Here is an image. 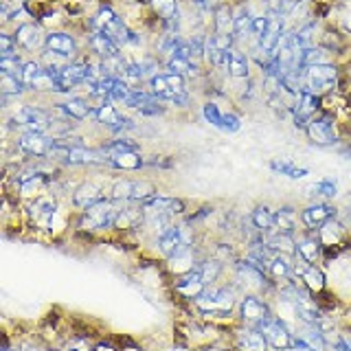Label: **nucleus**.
<instances>
[{
  "mask_svg": "<svg viewBox=\"0 0 351 351\" xmlns=\"http://www.w3.org/2000/svg\"><path fill=\"white\" fill-rule=\"evenodd\" d=\"M239 305L235 288L228 285H208V288L193 301V307L206 321H230L233 310Z\"/></svg>",
  "mask_w": 351,
  "mask_h": 351,
  "instance_id": "nucleus-1",
  "label": "nucleus"
},
{
  "mask_svg": "<svg viewBox=\"0 0 351 351\" xmlns=\"http://www.w3.org/2000/svg\"><path fill=\"white\" fill-rule=\"evenodd\" d=\"M340 77L343 69L338 64H316L303 69V90L325 97L329 93L340 90Z\"/></svg>",
  "mask_w": 351,
  "mask_h": 351,
  "instance_id": "nucleus-2",
  "label": "nucleus"
},
{
  "mask_svg": "<svg viewBox=\"0 0 351 351\" xmlns=\"http://www.w3.org/2000/svg\"><path fill=\"white\" fill-rule=\"evenodd\" d=\"M156 246H158V252L165 259L180 255V252H184V250L195 248L193 224L189 222V219H184V222H173L167 230H162V233L156 237Z\"/></svg>",
  "mask_w": 351,
  "mask_h": 351,
  "instance_id": "nucleus-3",
  "label": "nucleus"
},
{
  "mask_svg": "<svg viewBox=\"0 0 351 351\" xmlns=\"http://www.w3.org/2000/svg\"><path fill=\"white\" fill-rule=\"evenodd\" d=\"M58 217H60V200L53 193H44L25 204V219L31 228L53 233Z\"/></svg>",
  "mask_w": 351,
  "mask_h": 351,
  "instance_id": "nucleus-4",
  "label": "nucleus"
},
{
  "mask_svg": "<svg viewBox=\"0 0 351 351\" xmlns=\"http://www.w3.org/2000/svg\"><path fill=\"white\" fill-rule=\"evenodd\" d=\"M119 204L112 197L88 206L86 211H80V226L86 233H101V230H114V219L119 213Z\"/></svg>",
  "mask_w": 351,
  "mask_h": 351,
  "instance_id": "nucleus-5",
  "label": "nucleus"
},
{
  "mask_svg": "<svg viewBox=\"0 0 351 351\" xmlns=\"http://www.w3.org/2000/svg\"><path fill=\"white\" fill-rule=\"evenodd\" d=\"M305 136L318 147H332L336 143L343 141L336 117L332 112H327V110H321V112L310 121V125L305 130Z\"/></svg>",
  "mask_w": 351,
  "mask_h": 351,
  "instance_id": "nucleus-6",
  "label": "nucleus"
},
{
  "mask_svg": "<svg viewBox=\"0 0 351 351\" xmlns=\"http://www.w3.org/2000/svg\"><path fill=\"white\" fill-rule=\"evenodd\" d=\"M255 329H259V332L266 336L268 345L274 351H288L292 347V338H294L292 329L288 327V323H285L281 316H277L274 312L263 318L261 323H257Z\"/></svg>",
  "mask_w": 351,
  "mask_h": 351,
  "instance_id": "nucleus-7",
  "label": "nucleus"
},
{
  "mask_svg": "<svg viewBox=\"0 0 351 351\" xmlns=\"http://www.w3.org/2000/svg\"><path fill=\"white\" fill-rule=\"evenodd\" d=\"M186 84H189V80H184L182 75H173V73H165L162 71L156 77H152V80L147 82V88L158 99H162V101L169 106L178 95L189 93Z\"/></svg>",
  "mask_w": 351,
  "mask_h": 351,
  "instance_id": "nucleus-8",
  "label": "nucleus"
},
{
  "mask_svg": "<svg viewBox=\"0 0 351 351\" xmlns=\"http://www.w3.org/2000/svg\"><path fill=\"white\" fill-rule=\"evenodd\" d=\"M18 42V49L25 55H38L47 47V29H44L40 22H27V25H20L18 29L11 31Z\"/></svg>",
  "mask_w": 351,
  "mask_h": 351,
  "instance_id": "nucleus-9",
  "label": "nucleus"
},
{
  "mask_svg": "<svg viewBox=\"0 0 351 351\" xmlns=\"http://www.w3.org/2000/svg\"><path fill=\"white\" fill-rule=\"evenodd\" d=\"M47 51H53V53H62L66 58H71L73 62L80 58L84 53V44L80 40L75 31L71 29H64V31H49L47 33Z\"/></svg>",
  "mask_w": 351,
  "mask_h": 351,
  "instance_id": "nucleus-10",
  "label": "nucleus"
},
{
  "mask_svg": "<svg viewBox=\"0 0 351 351\" xmlns=\"http://www.w3.org/2000/svg\"><path fill=\"white\" fill-rule=\"evenodd\" d=\"M239 312V323L246 327H255L257 323H261L263 318L272 314V307L266 299H261L259 294H244L239 299L237 305Z\"/></svg>",
  "mask_w": 351,
  "mask_h": 351,
  "instance_id": "nucleus-11",
  "label": "nucleus"
},
{
  "mask_svg": "<svg viewBox=\"0 0 351 351\" xmlns=\"http://www.w3.org/2000/svg\"><path fill=\"white\" fill-rule=\"evenodd\" d=\"M141 208L145 217H152V215H182L186 211V202L182 197H173V195H152L147 200L141 202Z\"/></svg>",
  "mask_w": 351,
  "mask_h": 351,
  "instance_id": "nucleus-12",
  "label": "nucleus"
},
{
  "mask_svg": "<svg viewBox=\"0 0 351 351\" xmlns=\"http://www.w3.org/2000/svg\"><path fill=\"white\" fill-rule=\"evenodd\" d=\"M108 197V189L97 180H84L82 184H77L71 193V204L77 211H86L88 206H93L97 202H101Z\"/></svg>",
  "mask_w": 351,
  "mask_h": 351,
  "instance_id": "nucleus-13",
  "label": "nucleus"
},
{
  "mask_svg": "<svg viewBox=\"0 0 351 351\" xmlns=\"http://www.w3.org/2000/svg\"><path fill=\"white\" fill-rule=\"evenodd\" d=\"M332 217H340L332 202H310L301 208V226L305 230H318Z\"/></svg>",
  "mask_w": 351,
  "mask_h": 351,
  "instance_id": "nucleus-14",
  "label": "nucleus"
},
{
  "mask_svg": "<svg viewBox=\"0 0 351 351\" xmlns=\"http://www.w3.org/2000/svg\"><path fill=\"white\" fill-rule=\"evenodd\" d=\"M55 136L51 134H40V132H20L14 138V145L25 152L27 156H47L49 149L53 147Z\"/></svg>",
  "mask_w": 351,
  "mask_h": 351,
  "instance_id": "nucleus-15",
  "label": "nucleus"
},
{
  "mask_svg": "<svg viewBox=\"0 0 351 351\" xmlns=\"http://www.w3.org/2000/svg\"><path fill=\"white\" fill-rule=\"evenodd\" d=\"M206 288H208V285L204 283V277H202L200 268H193L191 272H184V274H180V277H176V279H173V292L178 294L180 299L191 301V303H193Z\"/></svg>",
  "mask_w": 351,
  "mask_h": 351,
  "instance_id": "nucleus-16",
  "label": "nucleus"
},
{
  "mask_svg": "<svg viewBox=\"0 0 351 351\" xmlns=\"http://www.w3.org/2000/svg\"><path fill=\"white\" fill-rule=\"evenodd\" d=\"M252 60L248 58V53L244 49H228L224 53V64H222V73L228 75L230 80H248L252 77Z\"/></svg>",
  "mask_w": 351,
  "mask_h": 351,
  "instance_id": "nucleus-17",
  "label": "nucleus"
},
{
  "mask_svg": "<svg viewBox=\"0 0 351 351\" xmlns=\"http://www.w3.org/2000/svg\"><path fill=\"white\" fill-rule=\"evenodd\" d=\"M294 237H296V250H299L307 261L323 263V244H321V239H318L316 230L301 228Z\"/></svg>",
  "mask_w": 351,
  "mask_h": 351,
  "instance_id": "nucleus-18",
  "label": "nucleus"
},
{
  "mask_svg": "<svg viewBox=\"0 0 351 351\" xmlns=\"http://www.w3.org/2000/svg\"><path fill=\"white\" fill-rule=\"evenodd\" d=\"M235 349L237 351H270L272 347L268 345L266 336L259 329L241 325L235 329Z\"/></svg>",
  "mask_w": 351,
  "mask_h": 351,
  "instance_id": "nucleus-19",
  "label": "nucleus"
},
{
  "mask_svg": "<svg viewBox=\"0 0 351 351\" xmlns=\"http://www.w3.org/2000/svg\"><path fill=\"white\" fill-rule=\"evenodd\" d=\"M305 193L312 197V202H329L338 195V178L336 176H323L316 182L305 186Z\"/></svg>",
  "mask_w": 351,
  "mask_h": 351,
  "instance_id": "nucleus-20",
  "label": "nucleus"
},
{
  "mask_svg": "<svg viewBox=\"0 0 351 351\" xmlns=\"http://www.w3.org/2000/svg\"><path fill=\"white\" fill-rule=\"evenodd\" d=\"M248 219H250V224L255 226V230H259L263 235L277 233V211L270 208L268 204H257L250 211Z\"/></svg>",
  "mask_w": 351,
  "mask_h": 351,
  "instance_id": "nucleus-21",
  "label": "nucleus"
},
{
  "mask_svg": "<svg viewBox=\"0 0 351 351\" xmlns=\"http://www.w3.org/2000/svg\"><path fill=\"white\" fill-rule=\"evenodd\" d=\"M299 222H301V211H296L292 204H283L277 208V233L296 235L301 230Z\"/></svg>",
  "mask_w": 351,
  "mask_h": 351,
  "instance_id": "nucleus-22",
  "label": "nucleus"
},
{
  "mask_svg": "<svg viewBox=\"0 0 351 351\" xmlns=\"http://www.w3.org/2000/svg\"><path fill=\"white\" fill-rule=\"evenodd\" d=\"M301 281H303V285H305L307 292H310L312 296L321 294V292H325L329 288L325 270H323L321 263H312V266L301 274Z\"/></svg>",
  "mask_w": 351,
  "mask_h": 351,
  "instance_id": "nucleus-23",
  "label": "nucleus"
},
{
  "mask_svg": "<svg viewBox=\"0 0 351 351\" xmlns=\"http://www.w3.org/2000/svg\"><path fill=\"white\" fill-rule=\"evenodd\" d=\"M235 27V9L233 3H224L215 9L213 14V25H211V33H233Z\"/></svg>",
  "mask_w": 351,
  "mask_h": 351,
  "instance_id": "nucleus-24",
  "label": "nucleus"
},
{
  "mask_svg": "<svg viewBox=\"0 0 351 351\" xmlns=\"http://www.w3.org/2000/svg\"><path fill=\"white\" fill-rule=\"evenodd\" d=\"M268 167H270L274 173L288 176V178H292V180H301V178H305V176H310V169H307V167H299V165H294L292 158H288V156H283V158H272V160L268 162Z\"/></svg>",
  "mask_w": 351,
  "mask_h": 351,
  "instance_id": "nucleus-25",
  "label": "nucleus"
},
{
  "mask_svg": "<svg viewBox=\"0 0 351 351\" xmlns=\"http://www.w3.org/2000/svg\"><path fill=\"white\" fill-rule=\"evenodd\" d=\"M268 274L272 277V281H283V279H292L294 277V261L292 255H274L270 266H268Z\"/></svg>",
  "mask_w": 351,
  "mask_h": 351,
  "instance_id": "nucleus-26",
  "label": "nucleus"
},
{
  "mask_svg": "<svg viewBox=\"0 0 351 351\" xmlns=\"http://www.w3.org/2000/svg\"><path fill=\"white\" fill-rule=\"evenodd\" d=\"M147 7L154 16L165 20V22H169L182 9L180 0H147Z\"/></svg>",
  "mask_w": 351,
  "mask_h": 351,
  "instance_id": "nucleus-27",
  "label": "nucleus"
},
{
  "mask_svg": "<svg viewBox=\"0 0 351 351\" xmlns=\"http://www.w3.org/2000/svg\"><path fill=\"white\" fill-rule=\"evenodd\" d=\"M29 90L25 82H22V77H16V75H3L0 77V95H20L25 97Z\"/></svg>",
  "mask_w": 351,
  "mask_h": 351,
  "instance_id": "nucleus-28",
  "label": "nucleus"
},
{
  "mask_svg": "<svg viewBox=\"0 0 351 351\" xmlns=\"http://www.w3.org/2000/svg\"><path fill=\"white\" fill-rule=\"evenodd\" d=\"M202 117L206 123H211L215 130H219V132L224 130V110L219 108L217 101H206L202 106Z\"/></svg>",
  "mask_w": 351,
  "mask_h": 351,
  "instance_id": "nucleus-29",
  "label": "nucleus"
},
{
  "mask_svg": "<svg viewBox=\"0 0 351 351\" xmlns=\"http://www.w3.org/2000/svg\"><path fill=\"white\" fill-rule=\"evenodd\" d=\"M241 130V117L237 112H233V110H228V112H224V134H235V132Z\"/></svg>",
  "mask_w": 351,
  "mask_h": 351,
  "instance_id": "nucleus-30",
  "label": "nucleus"
},
{
  "mask_svg": "<svg viewBox=\"0 0 351 351\" xmlns=\"http://www.w3.org/2000/svg\"><path fill=\"white\" fill-rule=\"evenodd\" d=\"M288 351H316V349H314L312 345H307L303 338H299V336L294 334V338H292V347H290Z\"/></svg>",
  "mask_w": 351,
  "mask_h": 351,
  "instance_id": "nucleus-31",
  "label": "nucleus"
},
{
  "mask_svg": "<svg viewBox=\"0 0 351 351\" xmlns=\"http://www.w3.org/2000/svg\"><path fill=\"white\" fill-rule=\"evenodd\" d=\"M93 351H119V349L114 345H110V343H97L93 347Z\"/></svg>",
  "mask_w": 351,
  "mask_h": 351,
  "instance_id": "nucleus-32",
  "label": "nucleus"
},
{
  "mask_svg": "<svg viewBox=\"0 0 351 351\" xmlns=\"http://www.w3.org/2000/svg\"><path fill=\"white\" fill-rule=\"evenodd\" d=\"M0 351H22V347H11L9 345V338H7V334H5V340H3V349H0Z\"/></svg>",
  "mask_w": 351,
  "mask_h": 351,
  "instance_id": "nucleus-33",
  "label": "nucleus"
},
{
  "mask_svg": "<svg viewBox=\"0 0 351 351\" xmlns=\"http://www.w3.org/2000/svg\"><path fill=\"white\" fill-rule=\"evenodd\" d=\"M195 351H230V349H219V347H202V349H195Z\"/></svg>",
  "mask_w": 351,
  "mask_h": 351,
  "instance_id": "nucleus-34",
  "label": "nucleus"
},
{
  "mask_svg": "<svg viewBox=\"0 0 351 351\" xmlns=\"http://www.w3.org/2000/svg\"><path fill=\"white\" fill-rule=\"evenodd\" d=\"M340 336H343L347 343L351 345V332H347V329H340Z\"/></svg>",
  "mask_w": 351,
  "mask_h": 351,
  "instance_id": "nucleus-35",
  "label": "nucleus"
},
{
  "mask_svg": "<svg viewBox=\"0 0 351 351\" xmlns=\"http://www.w3.org/2000/svg\"><path fill=\"white\" fill-rule=\"evenodd\" d=\"M171 351H184V347H176V349H171Z\"/></svg>",
  "mask_w": 351,
  "mask_h": 351,
  "instance_id": "nucleus-36",
  "label": "nucleus"
},
{
  "mask_svg": "<svg viewBox=\"0 0 351 351\" xmlns=\"http://www.w3.org/2000/svg\"><path fill=\"white\" fill-rule=\"evenodd\" d=\"M55 3H58V5H64V3H66V0H55Z\"/></svg>",
  "mask_w": 351,
  "mask_h": 351,
  "instance_id": "nucleus-37",
  "label": "nucleus"
},
{
  "mask_svg": "<svg viewBox=\"0 0 351 351\" xmlns=\"http://www.w3.org/2000/svg\"><path fill=\"white\" fill-rule=\"evenodd\" d=\"M347 226H349V233H351V219H349V222H345Z\"/></svg>",
  "mask_w": 351,
  "mask_h": 351,
  "instance_id": "nucleus-38",
  "label": "nucleus"
}]
</instances>
